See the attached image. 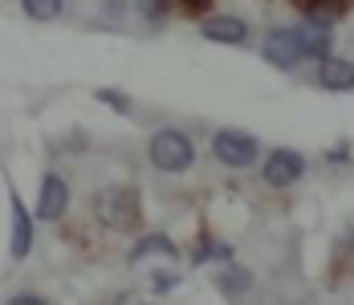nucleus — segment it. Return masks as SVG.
Listing matches in <instances>:
<instances>
[{
    "instance_id": "nucleus-12",
    "label": "nucleus",
    "mask_w": 354,
    "mask_h": 305,
    "mask_svg": "<svg viewBox=\"0 0 354 305\" xmlns=\"http://www.w3.org/2000/svg\"><path fill=\"white\" fill-rule=\"evenodd\" d=\"M21 8H25V17L29 21H57L62 17V8H66V0H21Z\"/></svg>"
},
{
    "instance_id": "nucleus-20",
    "label": "nucleus",
    "mask_w": 354,
    "mask_h": 305,
    "mask_svg": "<svg viewBox=\"0 0 354 305\" xmlns=\"http://www.w3.org/2000/svg\"><path fill=\"white\" fill-rule=\"evenodd\" d=\"M351 248H354V228H351Z\"/></svg>"
},
{
    "instance_id": "nucleus-17",
    "label": "nucleus",
    "mask_w": 354,
    "mask_h": 305,
    "mask_svg": "<svg viewBox=\"0 0 354 305\" xmlns=\"http://www.w3.org/2000/svg\"><path fill=\"white\" fill-rule=\"evenodd\" d=\"M176 281H179L176 272H155V277H151V289H155V293H167Z\"/></svg>"
},
{
    "instance_id": "nucleus-4",
    "label": "nucleus",
    "mask_w": 354,
    "mask_h": 305,
    "mask_svg": "<svg viewBox=\"0 0 354 305\" xmlns=\"http://www.w3.org/2000/svg\"><path fill=\"white\" fill-rule=\"evenodd\" d=\"M261 53H265L269 66H277V69H297L306 62V49H301V41H297L293 29H273V33L265 37Z\"/></svg>"
},
{
    "instance_id": "nucleus-2",
    "label": "nucleus",
    "mask_w": 354,
    "mask_h": 305,
    "mask_svg": "<svg viewBox=\"0 0 354 305\" xmlns=\"http://www.w3.org/2000/svg\"><path fill=\"white\" fill-rule=\"evenodd\" d=\"M151 163L159 171H167V175H179V171H187L196 163V147L183 131H159L151 138Z\"/></svg>"
},
{
    "instance_id": "nucleus-13",
    "label": "nucleus",
    "mask_w": 354,
    "mask_h": 305,
    "mask_svg": "<svg viewBox=\"0 0 354 305\" xmlns=\"http://www.w3.org/2000/svg\"><path fill=\"white\" fill-rule=\"evenodd\" d=\"M248 269H236V265H228V269H220V277H216V285H220V293H228V297H241L248 289Z\"/></svg>"
},
{
    "instance_id": "nucleus-11",
    "label": "nucleus",
    "mask_w": 354,
    "mask_h": 305,
    "mask_svg": "<svg viewBox=\"0 0 354 305\" xmlns=\"http://www.w3.org/2000/svg\"><path fill=\"white\" fill-rule=\"evenodd\" d=\"M301 4H306V17L318 21V25H334L351 8V0H301Z\"/></svg>"
},
{
    "instance_id": "nucleus-8",
    "label": "nucleus",
    "mask_w": 354,
    "mask_h": 305,
    "mask_svg": "<svg viewBox=\"0 0 354 305\" xmlns=\"http://www.w3.org/2000/svg\"><path fill=\"white\" fill-rule=\"evenodd\" d=\"M318 86L322 90H334V94L354 90V62H342V57H318Z\"/></svg>"
},
{
    "instance_id": "nucleus-1",
    "label": "nucleus",
    "mask_w": 354,
    "mask_h": 305,
    "mask_svg": "<svg viewBox=\"0 0 354 305\" xmlns=\"http://www.w3.org/2000/svg\"><path fill=\"white\" fill-rule=\"evenodd\" d=\"M94 216H98V224H106L114 232H122V228H135L142 220V207H139V192L135 187H106V192H98L94 196Z\"/></svg>"
},
{
    "instance_id": "nucleus-5",
    "label": "nucleus",
    "mask_w": 354,
    "mask_h": 305,
    "mask_svg": "<svg viewBox=\"0 0 354 305\" xmlns=\"http://www.w3.org/2000/svg\"><path fill=\"white\" fill-rule=\"evenodd\" d=\"M70 212V183L57 175V171H49L45 179H41V200H37V216L41 220H62Z\"/></svg>"
},
{
    "instance_id": "nucleus-18",
    "label": "nucleus",
    "mask_w": 354,
    "mask_h": 305,
    "mask_svg": "<svg viewBox=\"0 0 354 305\" xmlns=\"http://www.w3.org/2000/svg\"><path fill=\"white\" fill-rule=\"evenodd\" d=\"M41 302V293H17V297H12V305H37Z\"/></svg>"
},
{
    "instance_id": "nucleus-7",
    "label": "nucleus",
    "mask_w": 354,
    "mask_h": 305,
    "mask_svg": "<svg viewBox=\"0 0 354 305\" xmlns=\"http://www.w3.org/2000/svg\"><path fill=\"white\" fill-rule=\"evenodd\" d=\"M8 207H12V240H8V252L12 261H25L33 252V216L25 212V203L17 192H8Z\"/></svg>"
},
{
    "instance_id": "nucleus-15",
    "label": "nucleus",
    "mask_w": 354,
    "mask_h": 305,
    "mask_svg": "<svg viewBox=\"0 0 354 305\" xmlns=\"http://www.w3.org/2000/svg\"><path fill=\"white\" fill-rule=\"evenodd\" d=\"M139 12H142V21L159 25V21L167 17V0H139Z\"/></svg>"
},
{
    "instance_id": "nucleus-6",
    "label": "nucleus",
    "mask_w": 354,
    "mask_h": 305,
    "mask_svg": "<svg viewBox=\"0 0 354 305\" xmlns=\"http://www.w3.org/2000/svg\"><path fill=\"white\" fill-rule=\"evenodd\" d=\"M306 175V159L297 155V151H273L269 159H265V183L269 187H289V183H297Z\"/></svg>"
},
{
    "instance_id": "nucleus-3",
    "label": "nucleus",
    "mask_w": 354,
    "mask_h": 305,
    "mask_svg": "<svg viewBox=\"0 0 354 305\" xmlns=\"http://www.w3.org/2000/svg\"><path fill=\"white\" fill-rule=\"evenodd\" d=\"M212 151L216 159L224 163V167H252L257 163V155H261V142L252 135H245V131H220V135L212 138Z\"/></svg>"
},
{
    "instance_id": "nucleus-16",
    "label": "nucleus",
    "mask_w": 354,
    "mask_h": 305,
    "mask_svg": "<svg viewBox=\"0 0 354 305\" xmlns=\"http://www.w3.org/2000/svg\"><path fill=\"white\" fill-rule=\"evenodd\" d=\"M98 102L114 106L118 114H127V110H131V98H122V94H114V90H98Z\"/></svg>"
},
{
    "instance_id": "nucleus-14",
    "label": "nucleus",
    "mask_w": 354,
    "mask_h": 305,
    "mask_svg": "<svg viewBox=\"0 0 354 305\" xmlns=\"http://www.w3.org/2000/svg\"><path fill=\"white\" fill-rule=\"evenodd\" d=\"M151 252H163V257H171L176 252V244H171V237H142L131 252H127V261L135 265V261H142V257H151Z\"/></svg>"
},
{
    "instance_id": "nucleus-9",
    "label": "nucleus",
    "mask_w": 354,
    "mask_h": 305,
    "mask_svg": "<svg viewBox=\"0 0 354 305\" xmlns=\"http://www.w3.org/2000/svg\"><path fill=\"white\" fill-rule=\"evenodd\" d=\"M204 37L208 41H224V45H245L248 29L241 17H212V21H204Z\"/></svg>"
},
{
    "instance_id": "nucleus-10",
    "label": "nucleus",
    "mask_w": 354,
    "mask_h": 305,
    "mask_svg": "<svg viewBox=\"0 0 354 305\" xmlns=\"http://www.w3.org/2000/svg\"><path fill=\"white\" fill-rule=\"evenodd\" d=\"M293 33H297V41H301L306 57H322V53H330V25H318V21L306 17V25H297Z\"/></svg>"
},
{
    "instance_id": "nucleus-19",
    "label": "nucleus",
    "mask_w": 354,
    "mask_h": 305,
    "mask_svg": "<svg viewBox=\"0 0 354 305\" xmlns=\"http://www.w3.org/2000/svg\"><path fill=\"white\" fill-rule=\"evenodd\" d=\"M183 4H187V8H204L208 0H183Z\"/></svg>"
}]
</instances>
